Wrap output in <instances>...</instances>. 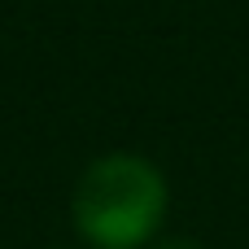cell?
Listing matches in <instances>:
<instances>
[{
    "mask_svg": "<svg viewBox=\"0 0 249 249\" xmlns=\"http://www.w3.org/2000/svg\"><path fill=\"white\" fill-rule=\"evenodd\" d=\"M166 179L136 153L92 162L74 188V228L96 249H140L162 228Z\"/></svg>",
    "mask_w": 249,
    "mask_h": 249,
    "instance_id": "6da1fadb",
    "label": "cell"
},
{
    "mask_svg": "<svg viewBox=\"0 0 249 249\" xmlns=\"http://www.w3.org/2000/svg\"><path fill=\"white\" fill-rule=\"evenodd\" d=\"M153 249H201L197 241H162V245H153Z\"/></svg>",
    "mask_w": 249,
    "mask_h": 249,
    "instance_id": "7a4b0ae2",
    "label": "cell"
}]
</instances>
